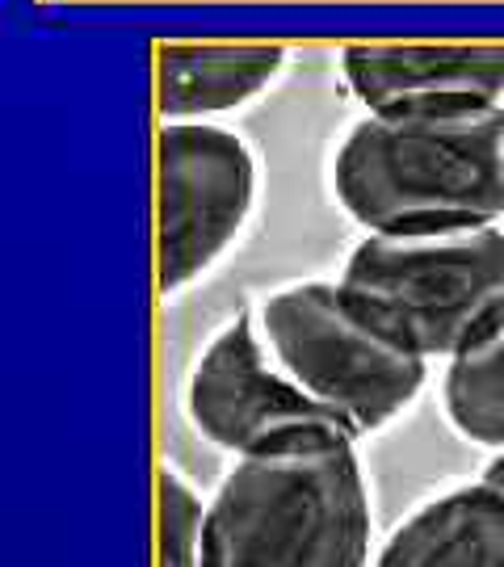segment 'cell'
Listing matches in <instances>:
<instances>
[{"instance_id":"1","label":"cell","mask_w":504,"mask_h":567,"mask_svg":"<svg viewBox=\"0 0 504 567\" xmlns=\"http://www.w3.org/2000/svg\"><path fill=\"white\" fill-rule=\"evenodd\" d=\"M370 475L332 421L232 458L206 496V567H370Z\"/></svg>"},{"instance_id":"2","label":"cell","mask_w":504,"mask_h":567,"mask_svg":"<svg viewBox=\"0 0 504 567\" xmlns=\"http://www.w3.org/2000/svg\"><path fill=\"white\" fill-rule=\"evenodd\" d=\"M328 182L362 231L504 224V102L366 110Z\"/></svg>"},{"instance_id":"3","label":"cell","mask_w":504,"mask_h":567,"mask_svg":"<svg viewBox=\"0 0 504 567\" xmlns=\"http://www.w3.org/2000/svg\"><path fill=\"white\" fill-rule=\"evenodd\" d=\"M337 286L383 337L424 362H450L504 316V227L366 231Z\"/></svg>"},{"instance_id":"4","label":"cell","mask_w":504,"mask_h":567,"mask_svg":"<svg viewBox=\"0 0 504 567\" xmlns=\"http://www.w3.org/2000/svg\"><path fill=\"white\" fill-rule=\"evenodd\" d=\"M269 358L358 442L421 400L429 362L383 337L337 282H290L253 303Z\"/></svg>"},{"instance_id":"5","label":"cell","mask_w":504,"mask_h":567,"mask_svg":"<svg viewBox=\"0 0 504 567\" xmlns=\"http://www.w3.org/2000/svg\"><path fill=\"white\" fill-rule=\"evenodd\" d=\"M253 143L219 122H161L156 131V286L177 299L236 248L257 210Z\"/></svg>"},{"instance_id":"6","label":"cell","mask_w":504,"mask_h":567,"mask_svg":"<svg viewBox=\"0 0 504 567\" xmlns=\"http://www.w3.org/2000/svg\"><path fill=\"white\" fill-rule=\"evenodd\" d=\"M182 408L202 442L240 458L307 425H328L332 416L269 358L253 307L202 344L182 386ZM341 425V421H332Z\"/></svg>"},{"instance_id":"7","label":"cell","mask_w":504,"mask_h":567,"mask_svg":"<svg viewBox=\"0 0 504 567\" xmlns=\"http://www.w3.org/2000/svg\"><path fill=\"white\" fill-rule=\"evenodd\" d=\"M341 81L362 110L501 102L504 42H344Z\"/></svg>"},{"instance_id":"8","label":"cell","mask_w":504,"mask_h":567,"mask_svg":"<svg viewBox=\"0 0 504 567\" xmlns=\"http://www.w3.org/2000/svg\"><path fill=\"white\" fill-rule=\"evenodd\" d=\"M278 42H156L161 122H210L257 102L282 76Z\"/></svg>"},{"instance_id":"9","label":"cell","mask_w":504,"mask_h":567,"mask_svg":"<svg viewBox=\"0 0 504 567\" xmlns=\"http://www.w3.org/2000/svg\"><path fill=\"white\" fill-rule=\"evenodd\" d=\"M370 567H504V496L480 475L424 496Z\"/></svg>"},{"instance_id":"10","label":"cell","mask_w":504,"mask_h":567,"mask_svg":"<svg viewBox=\"0 0 504 567\" xmlns=\"http://www.w3.org/2000/svg\"><path fill=\"white\" fill-rule=\"evenodd\" d=\"M442 416L466 446L504 450V316L445 362Z\"/></svg>"},{"instance_id":"11","label":"cell","mask_w":504,"mask_h":567,"mask_svg":"<svg viewBox=\"0 0 504 567\" xmlns=\"http://www.w3.org/2000/svg\"><path fill=\"white\" fill-rule=\"evenodd\" d=\"M156 567H206V496L177 463L156 466Z\"/></svg>"},{"instance_id":"12","label":"cell","mask_w":504,"mask_h":567,"mask_svg":"<svg viewBox=\"0 0 504 567\" xmlns=\"http://www.w3.org/2000/svg\"><path fill=\"white\" fill-rule=\"evenodd\" d=\"M480 480H484L487 487H496V492L504 496V450H496V454L487 458V466L480 471Z\"/></svg>"}]
</instances>
